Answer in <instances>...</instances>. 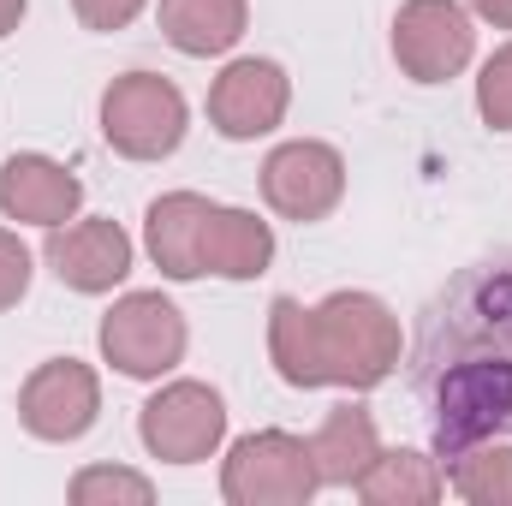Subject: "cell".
I'll use <instances>...</instances> for the list:
<instances>
[{
  "mask_svg": "<svg viewBox=\"0 0 512 506\" xmlns=\"http://www.w3.org/2000/svg\"><path fill=\"white\" fill-rule=\"evenodd\" d=\"M477 114L489 131H512V42H501L477 72Z\"/></svg>",
  "mask_w": 512,
  "mask_h": 506,
  "instance_id": "cell-20",
  "label": "cell"
},
{
  "mask_svg": "<svg viewBox=\"0 0 512 506\" xmlns=\"http://www.w3.org/2000/svg\"><path fill=\"white\" fill-rule=\"evenodd\" d=\"M78 506H149L155 501V483L143 471H126V465H84L66 489Z\"/></svg>",
  "mask_w": 512,
  "mask_h": 506,
  "instance_id": "cell-19",
  "label": "cell"
},
{
  "mask_svg": "<svg viewBox=\"0 0 512 506\" xmlns=\"http://www.w3.org/2000/svg\"><path fill=\"white\" fill-rule=\"evenodd\" d=\"M96 417H102V376L84 358H48L18 387V423L48 447L84 441Z\"/></svg>",
  "mask_w": 512,
  "mask_h": 506,
  "instance_id": "cell-8",
  "label": "cell"
},
{
  "mask_svg": "<svg viewBox=\"0 0 512 506\" xmlns=\"http://www.w3.org/2000/svg\"><path fill=\"white\" fill-rule=\"evenodd\" d=\"M96 346L102 364H114L126 381H161L185 364L191 328L167 292H120L96 328Z\"/></svg>",
  "mask_w": 512,
  "mask_h": 506,
  "instance_id": "cell-2",
  "label": "cell"
},
{
  "mask_svg": "<svg viewBox=\"0 0 512 506\" xmlns=\"http://www.w3.org/2000/svg\"><path fill=\"white\" fill-rule=\"evenodd\" d=\"M447 489L471 506H512V441H477L447 459Z\"/></svg>",
  "mask_w": 512,
  "mask_h": 506,
  "instance_id": "cell-18",
  "label": "cell"
},
{
  "mask_svg": "<svg viewBox=\"0 0 512 506\" xmlns=\"http://www.w3.org/2000/svg\"><path fill=\"white\" fill-rule=\"evenodd\" d=\"M215 203L203 191H167L143 209V251L161 268V280L191 286L203 280V233H209Z\"/></svg>",
  "mask_w": 512,
  "mask_h": 506,
  "instance_id": "cell-12",
  "label": "cell"
},
{
  "mask_svg": "<svg viewBox=\"0 0 512 506\" xmlns=\"http://www.w3.org/2000/svg\"><path fill=\"white\" fill-rule=\"evenodd\" d=\"M78 209H84V179H78L66 161L36 155V149L0 161V215H6V221L48 233V227L78 221Z\"/></svg>",
  "mask_w": 512,
  "mask_h": 506,
  "instance_id": "cell-11",
  "label": "cell"
},
{
  "mask_svg": "<svg viewBox=\"0 0 512 506\" xmlns=\"http://www.w3.org/2000/svg\"><path fill=\"white\" fill-rule=\"evenodd\" d=\"M316 453L292 429H251L221 459V501L227 506H304L316 501Z\"/></svg>",
  "mask_w": 512,
  "mask_h": 506,
  "instance_id": "cell-3",
  "label": "cell"
},
{
  "mask_svg": "<svg viewBox=\"0 0 512 506\" xmlns=\"http://www.w3.org/2000/svg\"><path fill=\"white\" fill-rule=\"evenodd\" d=\"M137 441L161 465H203L227 441V399L209 381H161L137 411Z\"/></svg>",
  "mask_w": 512,
  "mask_h": 506,
  "instance_id": "cell-5",
  "label": "cell"
},
{
  "mask_svg": "<svg viewBox=\"0 0 512 506\" xmlns=\"http://www.w3.org/2000/svg\"><path fill=\"white\" fill-rule=\"evenodd\" d=\"M465 12L495 24V30H512V0H465Z\"/></svg>",
  "mask_w": 512,
  "mask_h": 506,
  "instance_id": "cell-23",
  "label": "cell"
},
{
  "mask_svg": "<svg viewBox=\"0 0 512 506\" xmlns=\"http://www.w3.org/2000/svg\"><path fill=\"white\" fill-rule=\"evenodd\" d=\"M310 328H316L322 387L370 393L399 370L405 328H399L393 304L376 292H328L322 304H310Z\"/></svg>",
  "mask_w": 512,
  "mask_h": 506,
  "instance_id": "cell-1",
  "label": "cell"
},
{
  "mask_svg": "<svg viewBox=\"0 0 512 506\" xmlns=\"http://www.w3.org/2000/svg\"><path fill=\"white\" fill-rule=\"evenodd\" d=\"M274 268V227L256 209L215 203L209 233H203V274L215 280H262Z\"/></svg>",
  "mask_w": 512,
  "mask_h": 506,
  "instance_id": "cell-15",
  "label": "cell"
},
{
  "mask_svg": "<svg viewBox=\"0 0 512 506\" xmlns=\"http://www.w3.org/2000/svg\"><path fill=\"white\" fill-rule=\"evenodd\" d=\"M30 280H36V256H30V245H24L12 227H0V310H18L24 292H30Z\"/></svg>",
  "mask_w": 512,
  "mask_h": 506,
  "instance_id": "cell-21",
  "label": "cell"
},
{
  "mask_svg": "<svg viewBox=\"0 0 512 506\" xmlns=\"http://www.w3.org/2000/svg\"><path fill=\"white\" fill-rule=\"evenodd\" d=\"M24 12H30V0H0V42L24 24Z\"/></svg>",
  "mask_w": 512,
  "mask_h": 506,
  "instance_id": "cell-24",
  "label": "cell"
},
{
  "mask_svg": "<svg viewBox=\"0 0 512 506\" xmlns=\"http://www.w3.org/2000/svg\"><path fill=\"white\" fill-rule=\"evenodd\" d=\"M346 197V155L322 137H292V143H274L268 161H262V203L280 215V221H328Z\"/></svg>",
  "mask_w": 512,
  "mask_h": 506,
  "instance_id": "cell-7",
  "label": "cell"
},
{
  "mask_svg": "<svg viewBox=\"0 0 512 506\" xmlns=\"http://www.w3.org/2000/svg\"><path fill=\"white\" fill-rule=\"evenodd\" d=\"M477 54V18L465 0H399L393 12V60L411 84H447Z\"/></svg>",
  "mask_w": 512,
  "mask_h": 506,
  "instance_id": "cell-6",
  "label": "cell"
},
{
  "mask_svg": "<svg viewBox=\"0 0 512 506\" xmlns=\"http://www.w3.org/2000/svg\"><path fill=\"white\" fill-rule=\"evenodd\" d=\"M143 6H149V0H72L78 24H84V30H96V36H114V30H126Z\"/></svg>",
  "mask_w": 512,
  "mask_h": 506,
  "instance_id": "cell-22",
  "label": "cell"
},
{
  "mask_svg": "<svg viewBox=\"0 0 512 506\" xmlns=\"http://www.w3.org/2000/svg\"><path fill=\"white\" fill-rule=\"evenodd\" d=\"M191 131V108L173 78L161 72H120L102 90V137L126 161H167Z\"/></svg>",
  "mask_w": 512,
  "mask_h": 506,
  "instance_id": "cell-4",
  "label": "cell"
},
{
  "mask_svg": "<svg viewBox=\"0 0 512 506\" xmlns=\"http://www.w3.org/2000/svg\"><path fill=\"white\" fill-rule=\"evenodd\" d=\"M155 24L185 60H215V54L239 48V36L251 24V6L245 0H161Z\"/></svg>",
  "mask_w": 512,
  "mask_h": 506,
  "instance_id": "cell-14",
  "label": "cell"
},
{
  "mask_svg": "<svg viewBox=\"0 0 512 506\" xmlns=\"http://www.w3.org/2000/svg\"><path fill=\"white\" fill-rule=\"evenodd\" d=\"M310 453H316V477H322V489H358V477L376 465V453H382V435H376V417L364 411V405H334L322 423H316V435H310Z\"/></svg>",
  "mask_w": 512,
  "mask_h": 506,
  "instance_id": "cell-13",
  "label": "cell"
},
{
  "mask_svg": "<svg viewBox=\"0 0 512 506\" xmlns=\"http://www.w3.org/2000/svg\"><path fill=\"white\" fill-rule=\"evenodd\" d=\"M286 108H292V78L280 60H262V54L227 60L221 78L209 84V126L227 143H256V137L280 131Z\"/></svg>",
  "mask_w": 512,
  "mask_h": 506,
  "instance_id": "cell-10",
  "label": "cell"
},
{
  "mask_svg": "<svg viewBox=\"0 0 512 506\" xmlns=\"http://www.w3.org/2000/svg\"><path fill=\"white\" fill-rule=\"evenodd\" d=\"M268 364L286 387H322V364H316V328H310V304L298 298H274L268 304Z\"/></svg>",
  "mask_w": 512,
  "mask_h": 506,
  "instance_id": "cell-17",
  "label": "cell"
},
{
  "mask_svg": "<svg viewBox=\"0 0 512 506\" xmlns=\"http://www.w3.org/2000/svg\"><path fill=\"white\" fill-rule=\"evenodd\" d=\"M441 495H447V471L417 447H382L376 465L358 477V501L364 506H429Z\"/></svg>",
  "mask_w": 512,
  "mask_h": 506,
  "instance_id": "cell-16",
  "label": "cell"
},
{
  "mask_svg": "<svg viewBox=\"0 0 512 506\" xmlns=\"http://www.w3.org/2000/svg\"><path fill=\"white\" fill-rule=\"evenodd\" d=\"M42 262L54 268L60 286L84 292V298H102V292H120L126 274L137 268V245L120 221L108 215H78L66 227H48L42 239Z\"/></svg>",
  "mask_w": 512,
  "mask_h": 506,
  "instance_id": "cell-9",
  "label": "cell"
}]
</instances>
